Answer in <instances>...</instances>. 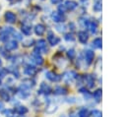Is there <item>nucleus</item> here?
<instances>
[{"label": "nucleus", "instance_id": "obj_1", "mask_svg": "<svg viewBox=\"0 0 126 117\" xmlns=\"http://www.w3.org/2000/svg\"><path fill=\"white\" fill-rule=\"evenodd\" d=\"M11 32H14V29L13 28H5L3 30H1L0 32V40L2 41H6L9 37V34Z\"/></svg>", "mask_w": 126, "mask_h": 117}, {"label": "nucleus", "instance_id": "obj_2", "mask_svg": "<svg viewBox=\"0 0 126 117\" xmlns=\"http://www.w3.org/2000/svg\"><path fill=\"white\" fill-rule=\"evenodd\" d=\"M36 50L40 51V52H43V53H46L47 52V46H46V41L43 40V39H40L38 40L37 42V48Z\"/></svg>", "mask_w": 126, "mask_h": 117}, {"label": "nucleus", "instance_id": "obj_3", "mask_svg": "<svg viewBox=\"0 0 126 117\" xmlns=\"http://www.w3.org/2000/svg\"><path fill=\"white\" fill-rule=\"evenodd\" d=\"M32 62H34V63L37 64V65H41L42 62H43V59L41 58V56H40L35 50L33 51V53H32Z\"/></svg>", "mask_w": 126, "mask_h": 117}, {"label": "nucleus", "instance_id": "obj_4", "mask_svg": "<svg viewBox=\"0 0 126 117\" xmlns=\"http://www.w3.org/2000/svg\"><path fill=\"white\" fill-rule=\"evenodd\" d=\"M4 17H5L6 22H8V23L13 24V23H15V22H16V16H15V14H14V13H12V12H10V11L6 12Z\"/></svg>", "mask_w": 126, "mask_h": 117}, {"label": "nucleus", "instance_id": "obj_5", "mask_svg": "<svg viewBox=\"0 0 126 117\" xmlns=\"http://www.w3.org/2000/svg\"><path fill=\"white\" fill-rule=\"evenodd\" d=\"M47 39H48V42H49L51 45H56V44L60 41V39H59L57 36H55L54 34H52V32H49Z\"/></svg>", "mask_w": 126, "mask_h": 117}, {"label": "nucleus", "instance_id": "obj_6", "mask_svg": "<svg viewBox=\"0 0 126 117\" xmlns=\"http://www.w3.org/2000/svg\"><path fill=\"white\" fill-rule=\"evenodd\" d=\"M46 78L49 79V80L52 81V82H57V81H59V80L61 79L60 76L56 75V74L53 73V72H47V73H46Z\"/></svg>", "mask_w": 126, "mask_h": 117}, {"label": "nucleus", "instance_id": "obj_7", "mask_svg": "<svg viewBox=\"0 0 126 117\" xmlns=\"http://www.w3.org/2000/svg\"><path fill=\"white\" fill-rule=\"evenodd\" d=\"M64 5H65V7L67 8V10H74V9H76L77 6H78V4H77L75 1H72V0L66 1Z\"/></svg>", "mask_w": 126, "mask_h": 117}, {"label": "nucleus", "instance_id": "obj_8", "mask_svg": "<svg viewBox=\"0 0 126 117\" xmlns=\"http://www.w3.org/2000/svg\"><path fill=\"white\" fill-rule=\"evenodd\" d=\"M45 31V27L43 25H36L35 28H34V32L37 34V35H42Z\"/></svg>", "mask_w": 126, "mask_h": 117}, {"label": "nucleus", "instance_id": "obj_9", "mask_svg": "<svg viewBox=\"0 0 126 117\" xmlns=\"http://www.w3.org/2000/svg\"><path fill=\"white\" fill-rule=\"evenodd\" d=\"M17 47H18V44H17L16 40H11V41H9L5 44V48L8 49V50H14Z\"/></svg>", "mask_w": 126, "mask_h": 117}, {"label": "nucleus", "instance_id": "obj_10", "mask_svg": "<svg viewBox=\"0 0 126 117\" xmlns=\"http://www.w3.org/2000/svg\"><path fill=\"white\" fill-rule=\"evenodd\" d=\"M36 73V69L32 66H28L27 68H25V74L28 76H33Z\"/></svg>", "mask_w": 126, "mask_h": 117}, {"label": "nucleus", "instance_id": "obj_11", "mask_svg": "<svg viewBox=\"0 0 126 117\" xmlns=\"http://www.w3.org/2000/svg\"><path fill=\"white\" fill-rule=\"evenodd\" d=\"M78 37H79V40L82 43H86V41L88 40V34H87L86 31H80L78 33Z\"/></svg>", "mask_w": 126, "mask_h": 117}, {"label": "nucleus", "instance_id": "obj_12", "mask_svg": "<svg viewBox=\"0 0 126 117\" xmlns=\"http://www.w3.org/2000/svg\"><path fill=\"white\" fill-rule=\"evenodd\" d=\"M76 77V73L75 72H73V71H71V72H68V73H66L65 75H64V80L65 81H67V82H72V80L74 79Z\"/></svg>", "mask_w": 126, "mask_h": 117}, {"label": "nucleus", "instance_id": "obj_13", "mask_svg": "<svg viewBox=\"0 0 126 117\" xmlns=\"http://www.w3.org/2000/svg\"><path fill=\"white\" fill-rule=\"evenodd\" d=\"M39 91H40V92H43V93H49V92H50V87L47 86L45 83H42V84L40 85Z\"/></svg>", "mask_w": 126, "mask_h": 117}, {"label": "nucleus", "instance_id": "obj_14", "mask_svg": "<svg viewBox=\"0 0 126 117\" xmlns=\"http://www.w3.org/2000/svg\"><path fill=\"white\" fill-rule=\"evenodd\" d=\"M22 31H23L25 34H27V35L31 34V32H32V28H31V26H30V25H27V24H24V25L22 26Z\"/></svg>", "mask_w": 126, "mask_h": 117}, {"label": "nucleus", "instance_id": "obj_15", "mask_svg": "<svg viewBox=\"0 0 126 117\" xmlns=\"http://www.w3.org/2000/svg\"><path fill=\"white\" fill-rule=\"evenodd\" d=\"M85 56H86V60H87V62H88V63H91L92 60L94 59V52L91 51V50H88V51H86Z\"/></svg>", "mask_w": 126, "mask_h": 117}, {"label": "nucleus", "instance_id": "obj_16", "mask_svg": "<svg viewBox=\"0 0 126 117\" xmlns=\"http://www.w3.org/2000/svg\"><path fill=\"white\" fill-rule=\"evenodd\" d=\"M52 19L54 22H63V17L59 13H53L52 14Z\"/></svg>", "mask_w": 126, "mask_h": 117}, {"label": "nucleus", "instance_id": "obj_17", "mask_svg": "<svg viewBox=\"0 0 126 117\" xmlns=\"http://www.w3.org/2000/svg\"><path fill=\"white\" fill-rule=\"evenodd\" d=\"M88 27H89V29H90L92 33H95L96 32V24L94 22H92V23L88 24Z\"/></svg>", "mask_w": 126, "mask_h": 117}, {"label": "nucleus", "instance_id": "obj_18", "mask_svg": "<svg viewBox=\"0 0 126 117\" xmlns=\"http://www.w3.org/2000/svg\"><path fill=\"white\" fill-rule=\"evenodd\" d=\"M16 112L18 114H20V115H23V114H25V113L28 112V109L25 106H19V107L16 108Z\"/></svg>", "mask_w": 126, "mask_h": 117}, {"label": "nucleus", "instance_id": "obj_19", "mask_svg": "<svg viewBox=\"0 0 126 117\" xmlns=\"http://www.w3.org/2000/svg\"><path fill=\"white\" fill-rule=\"evenodd\" d=\"M0 96H1V98H2V99L6 100V101H8V100L10 99L9 94H8V93H7V91H5V90H0Z\"/></svg>", "mask_w": 126, "mask_h": 117}, {"label": "nucleus", "instance_id": "obj_20", "mask_svg": "<svg viewBox=\"0 0 126 117\" xmlns=\"http://www.w3.org/2000/svg\"><path fill=\"white\" fill-rule=\"evenodd\" d=\"M66 92H67L66 89L64 88H62V87H57L55 88V93H57V94H65Z\"/></svg>", "mask_w": 126, "mask_h": 117}, {"label": "nucleus", "instance_id": "obj_21", "mask_svg": "<svg viewBox=\"0 0 126 117\" xmlns=\"http://www.w3.org/2000/svg\"><path fill=\"white\" fill-rule=\"evenodd\" d=\"M93 44H94L95 47H97V48L101 47V39H100V38H95V39L93 41Z\"/></svg>", "mask_w": 126, "mask_h": 117}, {"label": "nucleus", "instance_id": "obj_22", "mask_svg": "<svg viewBox=\"0 0 126 117\" xmlns=\"http://www.w3.org/2000/svg\"><path fill=\"white\" fill-rule=\"evenodd\" d=\"M87 114H88V111L86 108H83L79 111V117H87Z\"/></svg>", "mask_w": 126, "mask_h": 117}, {"label": "nucleus", "instance_id": "obj_23", "mask_svg": "<svg viewBox=\"0 0 126 117\" xmlns=\"http://www.w3.org/2000/svg\"><path fill=\"white\" fill-rule=\"evenodd\" d=\"M87 83H88V86H89L90 88L94 87V80H93V78H92L91 76H88V77H87Z\"/></svg>", "mask_w": 126, "mask_h": 117}, {"label": "nucleus", "instance_id": "obj_24", "mask_svg": "<svg viewBox=\"0 0 126 117\" xmlns=\"http://www.w3.org/2000/svg\"><path fill=\"white\" fill-rule=\"evenodd\" d=\"M94 11H100L101 10V4L99 2H96L94 5Z\"/></svg>", "mask_w": 126, "mask_h": 117}, {"label": "nucleus", "instance_id": "obj_25", "mask_svg": "<svg viewBox=\"0 0 126 117\" xmlns=\"http://www.w3.org/2000/svg\"><path fill=\"white\" fill-rule=\"evenodd\" d=\"M67 54H68V57H69L70 59H73V58L75 57V55H76V53H75V51H74L73 49H70Z\"/></svg>", "mask_w": 126, "mask_h": 117}, {"label": "nucleus", "instance_id": "obj_26", "mask_svg": "<svg viewBox=\"0 0 126 117\" xmlns=\"http://www.w3.org/2000/svg\"><path fill=\"white\" fill-rule=\"evenodd\" d=\"M94 96L95 97V99H96V100H98V99L100 98V96H101V91H100L99 89H98V90H96V91L94 93Z\"/></svg>", "mask_w": 126, "mask_h": 117}, {"label": "nucleus", "instance_id": "obj_27", "mask_svg": "<svg viewBox=\"0 0 126 117\" xmlns=\"http://www.w3.org/2000/svg\"><path fill=\"white\" fill-rule=\"evenodd\" d=\"M58 10L60 11V13H65V12L67 11V8L65 7V5H60V6L58 7Z\"/></svg>", "mask_w": 126, "mask_h": 117}, {"label": "nucleus", "instance_id": "obj_28", "mask_svg": "<svg viewBox=\"0 0 126 117\" xmlns=\"http://www.w3.org/2000/svg\"><path fill=\"white\" fill-rule=\"evenodd\" d=\"M13 110H10V109H8V110H5L4 111V113L6 114V116H8V117H11L12 115H13Z\"/></svg>", "mask_w": 126, "mask_h": 117}, {"label": "nucleus", "instance_id": "obj_29", "mask_svg": "<svg viewBox=\"0 0 126 117\" xmlns=\"http://www.w3.org/2000/svg\"><path fill=\"white\" fill-rule=\"evenodd\" d=\"M65 39H66V40H74V36H73L72 34L68 33V34L65 35Z\"/></svg>", "mask_w": 126, "mask_h": 117}, {"label": "nucleus", "instance_id": "obj_30", "mask_svg": "<svg viewBox=\"0 0 126 117\" xmlns=\"http://www.w3.org/2000/svg\"><path fill=\"white\" fill-rule=\"evenodd\" d=\"M6 74H7V70L6 69H3V68H0V76L1 77H4Z\"/></svg>", "mask_w": 126, "mask_h": 117}, {"label": "nucleus", "instance_id": "obj_31", "mask_svg": "<svg viewBox=\"0 0 126 117\" xmlns=\"http://www.w3.org/2000/svg\"><path fill=\"white\" fill-rule=\"evenodd\" d=\"M93 116L94 117H100V112L98 110H94V111H93Z\"/></svg>", "mask_w": 126, "mask_h": 117}, {"label": "nucleus", "instance_id": "obj_32", "mask_svg": "<svg viewBox=\"0 0 126 117\" xmlns=\"http://www.w3.org/2000/svg\"><path fill=\"white\" fill-rule=\"evenodd\" d=\"M14 34L16 35V37H17V39H19V40H21L22 39V36L19 34V33H17V32H14Z\"/></svg>", "mask_w": 126, "mask_h": 117}, {"label": "nucleus", "instance_id": "obj_33", "mask_svg": "<svg viewBox=\"0 0 126 117\" xmlns=\"http://www.w3.org/2000/svg\"><path fill=\"white\" fill-rule=\"evenodd\" d=\"M57 28H58V30H59V31H63V30L65 29V27H64V26H63V27H57Z\"/></svg>", "mask_w": 126, "mask_h": 117}, {"label": "nucleus", "instance_id": "obj_34", "mask_svg": "<svg viewBox=\"0 0 126 117\" xmlns=\"http://www.w3.org/2000/svg\"><path fill=\"white\" fill-rule=\"evenodd\" d=\"M59 2H61V0H51V3H53V4H57Z\"/></svg>", "mask_w": 126, "mask_h": 117}, {"label": "nucleus", "instance_id": "obj_35", "mask_svg": "<svg viewBox=\"0 0 126 117\" xmlns=\"http://www.w3.org/2000/svg\"><path fill=\"white\" fill-rule=\"evenodd\" d=\"M1 65H2V62H1V60H0V66H1Z\"/></svg>", "mask_w": 126, "mask_h": 117}, {"label": "nucleus", "instance_id": "obj_36", "mask_svg": "<svg viewBox=\"0 0 126 117\" xmlns=\"http://www.w3.org/2000/svg\"><path fill=\"white\" fill-rule=\"evenodd\" d=\"M0 85H1V80H0Z\"/></svg>", "mask_w": 126, "mask_h": 117}]
</instances>
